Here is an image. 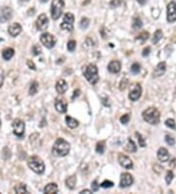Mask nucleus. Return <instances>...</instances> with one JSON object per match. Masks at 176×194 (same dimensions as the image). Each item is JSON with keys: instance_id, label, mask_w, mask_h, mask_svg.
Listing matches in <instances>:
<instances>
[{"instance_id": "obj_40", "label": "nucleus", "mask_w": 176, "mask_h": 194, "mask_svg": "<svg viewBox=\"0 0 176 194\" xmlns=\"http://www.w3.org/2000/svg\"><path fill=\"white\" fill-rule=\"evenodd\" d=\"M129 120H130V115L129 114H125V115H123L121 118V123L123 124H126L129 123Z\"/></svg>"}, {"instance_id": "obj_11", "label": "nucleus", "mask_w": 176, "mask_h": 194, "mask_svg": "<svg viewBox=\"0 0 176 194\" xmlns=\"http://www.w3.org/2000/svg\"><path fill=\"white\" fill-rule=\"evenodd\" d=\"M13 17V9L8 6L2 7L0 10V23L8 22Z\"/></svg>"}, {"instance_id": "obj_8", "label": "nucleus", "mask_w": 176, "mask_h": 194, "mask_svg": "<svg viewBox=\"0 0 176 194\" xmlns=\"http://www.w3.org/2000/svg\"><path fill=\"white\" fill-rule=\"evenodd\" d=\"M13 133L18 137H23L25 133V123L20 119H15L12 123Z\"/></svg>"}, {"instance_id": "obj_2", "label": "nucleus", "mask_w": 176, "mask_h": 194, "mask_svg": "<svg viewBox=\"0 0 176 194\" xmlns=\"http://www.w3.org/2000/svg\"><path fill=\"white\" fill-rule=\"evenodd\" d=\"M142 116H143L144 121L150 124H158L160 123L161 114L155 107H150L148 109H146L142 114Z\"/></svg>"}, {"instance_id": "obj_10", "label": "nucleus", "mask_w": 176, "mask_h": 194, "mask_svg": "<svg viewBox=\"0 0 176 194\" xmlns=\"http://www.w3.org/2000/svg\"><path fill=\"white\" fill-rule=\"evenodd\" d=\"M142 95V86L139 83H135L133 85V88L130 90L128 94L129 99L131 101H137Z\"/></svg>"}, {"instance_id": "obj_32", "label": "nucleus", "mask_w": 176, "mask_h": 194, "mask_svg": "<svg viewBox=\"0 0 176 194\" xmlns=\"http://www.w3.org/2000/svg\"><path fill=\"white\" fill-rule=\"evenodd\" d=\"M135 135H136V137H137V139H138L139 146L146 147V140H145V138L143 137V136H142V134L139 133H135Z\"/></svg>"}, {"instance_id": "obj_1", "label": "nucleus", "mask_w": 176, "mask_h": 194, "mask_svg": "<svg viewBox=\"0 0 176 194\" xmlns=\"http://www.w3.org/2000/svg\"><path fill=\"white\" fill-rule=\"evenodd\" d=\"M70 144L63 138H58L52 147V154L56 157H65L70 152Z\"/></svg>"}, {"instance_id": "obj_19", "label": "nucleus", "mask_w": 176, "mask_h": 194, "mask_svg": "<svg viewBox=\"0 0 176 194\" xmlns=\"http://www.w3.org/2000/svg\"><path fill=\"white\" fill-rule=\"evenodd\" d=\"M121 62L120 61H112L109 66H108V70H109L110 73L112 74H117L121 72Z\"/></svg>"}, {"instance_id": "obj_33", "label": "nucleus", "mask_w": 176, "mask_h": 194, "mask_svg": "<svg viewBox=\"0 0 176 194\" xmlns=\"http://www.w3.org/2000/svg\"><path fill=\"white\" fill-rule=\"evenodd\" d=\"M166 125L168 128H170V129H176V123H175V121L173 119H167L166 121Z\"/></svg>"}, {"instance_id": "obj_46", "label": "nucleus", "mask_w": 176, "mask_h": 194, "mask_svg": "<svg viewBox=\"0 0 176 194\" xmlns=\"http://www.w3.org/2000/svg\"><path fill=\"white\" fill-rule=\"evenodd\" d=\"M151 52V47H146L144 50H143V53H142V55H143L144 57L148 56Z\"/></svg>"}, {"instance_id": "obj_43", "label": "nucleus", "mask_w": 176, "mask_h": 194, "mask_svg": "<svg viewBox=\"0 0 176 194\" xmlns=\"http://www.w3.org/2000/svg\"><path fill=\"white\" fill-rule=\"evenodd\" d=\"M99 187H100V185L98 184V181H97V180H94V181H92V183H91L92 191H94V192H97V191L99 190Z\"/></svg>"}, {"instance_id": "obj_28", "label": "nucleus", "mask_w": 176, "mask_h": 194, "mask_svg": "<svg viewBox=\"0 0 176 194\" xmlns=\"http://www.w3.org/2000/svg\"><path fill=\"white\" fill-rule=\"evenodd\" d=\"M15 192L16 193H18V194H27L28 193V191H27V186H26V184H18L16 187H15Z\"/></svg>"}, {"instance_id": "obj_38", "label": "nucleus", "mask_w": 176, "mask_h": 194, "mask_svg": "<svg viewBox=\"0 0 176 194\" xmlns=\"http://www.w3.org/2000/svg\"><path fill=\"white\" fill-rule=\"evenodd\" d=\"M173 179V173L172 171H168L167 174H166V181L167 184H170L171 183V181Z\"/></svg>"}, {"instance_id": "obj_12", "label": "nucleus", "mask_w": 176, "mask_h": 194, "mask_svg": "<svg viewBox=\"0 0 176 194\" xmlns=\"http://www.w3.org/2000/svg\"><path fill=\"white\" fill-rule=\"evenodd\" d=\"M55 108L59 113H66L68 109L67 100L64 97H57L55 100Z\"/></svg>"}, {"instance_id": "obj_22", "label": "nucleus", "mask_w": 176, "mask_h": 194, "mask_svg": "<svg viewBox=\"0 0 176 194\" xmlns=\"http://www.w3.org/2000/svg\"><path fill=\"white\" fill-rule=\"evenodd\" d=\"M14 54H15V51H14L13 48H6V49L3 50L2 57H3L4 60H10L14 56Z\"/></svg>"}, {"instance_id": "obj_29", "label": "nucleus", "mask_w": 176, "mask_h": 194, "mask_svg": "<svg viewBox=\"0 0 176 194\" xmlns=\"http://www.w3.org/2000/svg\"><path fill=\"white\" fill-rule=\"evenodd\" d=\"M162 32L161 30H158L156 31V32L154 33V36H153V39H152V41L154 44H157L158 41L161 40V39L162 38Z\"/></svg>"}, {"instance_id": "obj_20", "label": "nucleus", "mask_w": 176, "mask_h": 194, "mask_svg": "<svg viewBox=\"0 0 176 194\" xmlns=\"http://www.w3.org/2000/svg\"><path fill=\"white\" fill-rule=\"evenodd\" d=\"M170 156H169V153L167 151L166 148H160L158 151V159L160 160L161 162H167L169 160Z\"/></svg>"}, {"instance_id": "obj_34", "label": "nucleus", "mask_w": 176, "mask_h": 194, "mask_svg": "<svg viewBox=\"0 0 176 194\" xmlns=\"http://www.w3.org/2000/svg\"><path fill=\"white\" fill-rule=\"evenodd\" d=\"M100 186H101V187H103V188H111V187L113 186V182L111 181V180L106 179V180H104L103 182H102Z\"/></svg>"}, {"instance_id": "obj_4", "label": "nucleus", "mask_w": 176, "mask_h": 194, "mask_svg": "<svg viewBox=\"0 0 176 194\" xmlns=\"http://www.w3.org/2000/svg\"><path fill=\"white\" fill-rule=\"evenodd\" d=\"M27 165H28V167L33 171V172L38 174V175L43 174L44 171H45V165H44L43 161L37 156H32V157H31L30 159H28Z\"/></svg>"}, {"instance_id": "obj_52", "label": "nucleus", "mask_w": 176, "mask_h": 194, "mask_svg": "<svg viewBox=\"0 0 176 194\" xmlns=\"http://www.w3.org/2000/svg\"><path fill=\"white\" fill-rule=\"evenodd\" d=\"M19 1H21V2H27V1H28V0H19Z\"/></svg>"}, {"instance_id": "obj_37", "label": "nucleus", "mask_w": 176, "mask_h": 194, "mask_svg": "<svg viewBox=\"0 0 176 194\" xmlns=\"http://www.w3.org/2000/svg\"><path fill=\"white\" fill-rule=\"evenodd\" d=\"M31 51H32V53H33V55H35V56H37V55H39L41 53V47L39 46V45H33L32 46V49H31Z\"/></svg>"}, {"instance_id": "obj_14", "label": "nucleus", "mask_w": 176, "mask_h": 194, "mask_svg": "<svg viewBox=\"0 0 176 194\" xmlns=\"http://www.w3.org/2000/svg\"><path fill=\"white\" fill-rule=\"evenodd\" d=\"M48 24H49V21H48V18L47 16L45 14H41L39 15V17L37 18V21H36V27L38 31H44L46 30L47 27H48Z\"/></svg>"}, {"instance_id": "obj_41", "label": "nucleus", "mask_w": 176, "mask_h": 194, "mask_svg": "<svg viewBox=\"0 0 176 194\" xmlns=\"http://www.w3.org/2000/svg\"><path fill=\"white\" fill-rule=\"evenodd\" d=\"M166 143L170 146H172V145L175 144V139L170 135H166Z\"/></svg>"}, {"instance_id": "obj_31", "label": "nucleus", "mask_w": 176, "mask_h": 194, "mask_svg": "<svg viewBox=\"0 0 176 194\" xmlns=\"http://www.w3.org/2000/svg\"><path fill=\"white\" fill-rule=\"evenodd\" d=\"M105 151V141H100L96 145V152L99 154H103Z\"/></svg>"}, {"instance_id": "obj_45", "label": "nucleus", "mask_w": 176, "mask_h": 194, "mask_svg": "<svg viewBox=\"0 0 176 194\" xmlns=\"http://www.w3.org/2000/svg\"><path fill=\"white\" fill-rule=\"evenodd\" d=\"M4 71L0 68V87L2 86V84H3V82H4Z\"/></svg>"}, {"instance_id": "obj_27", "label": "nucleus", "mask_w": 176, "mask_h": 194, "mask_svg": "<svg viewBox=\"0 0 176 194\" xmlns=\"http://www.w3.org/2000/svg\"><path fill=\"white\" fill-rule=\"evenodd\" d=\"M149 36H150V33L148 32H141L137 37H136V40L140 41L141 43H144L147 39L149 38Z\"/></svg>"}, {"instance_id": "obj_16", "label": "nucleus", "mask_w": 176, "mask_h": 194, "mask_svg": "<svg viewBox=\"0 0 176 194\" xmlns=\"http://www.w3.org/2000/svg\"><path fill=\"white\" fill-rule=\"evenodd\" d=\"M166 71V62H161V63H158V64L157 65V67L155 68L153 75H154V77H156V78L162 77V75H164Z\"/></svg>"}, {"instance_id": "obj_3", "label": "nucleus", "mask_w": 176, "mask_h": 194, "mask_svg": "<svg viewBox=\"0 0 176 194\" xmlns=\"http://www.w3.org/2000/svg\"><path fill=\"white\" fill-rule=\"evenodd\" d=\"M83 75L91 84H95L99 81L98 68L94 64H89L87 67H85V69L83 70Z\"/></svg>"}, {"instance_id": "obj_36", "label": "nucleus", "mask_w": 176, "mask_h": 194, "mask_svg": "<svg viewBox=\"0 0 176 194\" xmlns=\"http://www.w3.org/2000/svg\"><path fill=\"white\" fill-rule=\"evenodd\" d=\"M140 65L138 64V63H134V64L131 66V72L134 74V75H137V74H139L140 72Z\"/></svg>"}, {"instance_id": "obj_50", "label": "nucleus", "mask_w": 176, "mask_h": 194, "mask_svg": "<svg viewBox=\"0 0 176 194\" xmlns=\"http://www.w3.org/2000/svg\"><path fill=\"white\" fill-rule=\"evenodd\" d=\"M80 193H81V194H83V193H92V191H91V190H88V189H84V190H82Z\"/></svg>"}, {"instance_id": "obj_44", "label": "nucleus", "mask_w": 176, "mask_h": 194, "mask_svg": "<svg viewBox=\"0 0 176 194\" xmlns=\"http://www.w3.org/2000/svg\"><path fill=\"white\" fill-rule=\"evenodd\" d=\"M121 4V0H112V1L110 2L111 7H113V8L120 6Z\"/></svg>"}, {"instance_id": "obj_9", "label": "nucleus", "mask_w": 176, "mask_h": 194, "mask_svg": "<svg viewBox=\"0 0 176 194\" xmlns=\"http://www.w3.org/2000/svg\"><path fill=\"white\" fill-rule=\"evenodd\" d=\"M166 19L168 23H174L176 21V2L171 1L167 5Z\"/></svg>"}, {"instance_id": "obj_39", "label": "nucleus", "mask_w": 176, "mask_h": 194, "mask_svg": "<svg viewBox=\"0 0 176 194\" xmlns=\"http://www.w3.org/2000/svg\"><path fill=\"white\" fill-rule=\"evenodd\" d=\"M76 46V42L75 40H70L69 42H68V50L71 51V52L75 51Z\"/></svg>"}, {"instance_id": "obj_47", "label": "nucleus", "mask_w": 176, "mask_h": 194, "mask_svg": "<svg viewBox=\"0 0 176 194\" xmlns=\"http://www.w3.org/2000/svg\"><path fill=\"white\" fill-rule=\"evenodd\" d=\"M27 66L30 67L31 70H35V69H36V68H35V65L33 64V62H32L31 60H28V61L27 62Z\"/></svg>"}, {"instance_id": "obj_51", "label": "nucleus", "mask_w": 176, "mask_h": 194, "mask_svg": "<svg viewBox=\"0 0 176 194\" xmlns=\"http://www.w3.org/2000/svg\"><path fill=\"white\" fill-rule=\"evenodd\" d=\"M40 1L42 2V3H46V2H48L49 0H40Z\"/></svg>"}, {"instance_id": "obj_53", "label": "nucleus", "mask_w": 176, "mask_h": 194, "mask_svg": "<svg viewBox=\"0 0 176 194\" xmlns=\"http://www.w3.org/2000/svg\"><path fill=\"white\" fill-rule=\"evenodd\" d=\"M0 128H1V120H0Z\"/></svg>"}, {"instance_id": "obj_35", "label": "nucleus", "mask_w": 176, "mask_h": 194, "mask_svg": "<svg viewBox=\"0 0 176 194\" xmlns=\"http://www.w3.org/2000/svg\"><path fill=\"white\" fill-rule=\"evenodd\" d=\"M89 24H90V21H89V19H87V18H82L81 19V21H80V27L81 28H87L88 27V26H89Z\"/></svg>"}, {"instance_id": "obj_6", "label": "nucleus", "mask_w": 176, "mask_h": 194, "mask_svg": "<svg viewBox=\"0 0 176 194\" xmlns=\"http://www.w3.org/2000/svg\"><path fill=\"white\" fill-rule=\"evenodd\" d=\"M73 22H75V16L72 13H66L63 19V23L61 24V28L67 32H72Z\"/></svg>"}, {"instance_id": "obj_24", "label": "nucleus", "mask_w": 176, "mask_h": 194, "mask_svg": "<svg viewBox=\"0 0 176 194\" xmlns=\"http://www.w3.org/2000/svg\"><path fill=\"white\" fill-rule=\"evenodd\" d=\"M76 183V175H71V176H69V178L66 179V185H67L68 188H70V189H73V188H75Z\"/></svg>"}, {"instance_id": "obj_49", "label": "nucleus", "mask_w": 176, "mask_h": 194, "mask_svg": "<svg viewBox=\"0 0 176 194\" xmlns=\"http://www.w3.org/2000/svg\"><path fill=\"white\" fill-rule=\"evenodd\" d=\"M137 2H138L140 5H145L146 2H147V0H137Z\"/></svg>"}, {"instance_id": "obj_21", "label": "nucleus", "mask_w": 176, "mask_h": 194, "mask_svg": "<svg viewBox=\"0 0 176 194\" xmlns=\"http://www.w3.org/2000/svg\"><path fill=\"white\" fill-rule=\"evenodd\" d=\"M58 192V186L56 183H48L44 187V193L46 194H55Z\"/></svg>"}, {"instance_id": "obj_23", "label": "nucleus", "mask_w": 176, "mask_h": 194, "mask_svg": "<svg viewBox=\"0 0 176 194\" xmlns=\"http://www.w3.org/2000/svg\"><path fill=\"white\" fill-rule=\"evenodd\" d=\"M66 122H67L68 127L71 128V129H76V128L78 127V122L76 121V119L72 118L71 116H67L66 117Z\"/></svg>"}, {"instance_id": "obj_30", "label": "nucleus", "mask_w": 176, "mask_h": 194, "mask_svg": "<svg viewBox=\"0 0 176 194\" xmlns=\"http://www.w3.org/2000/svg\"><path fill=\"white\" fill-rule=\"evenodd\" d=\"M142 26H143V23H142L141 19L139 17H135L133 19V22H132V27L134 30H138V28H141Z\"/></svg>"}, {"instance_id": "obj_25", "label": "nucleus", "mask_w": 176, "mask_h": 194, "mask_svg": "<svg viewBox=\"0 0 176 194\" xmlns=\"http://www.w3.org/2000/svg\"><path fill=\"white\" fill-rule=\"evenodd\" d=\"M125 150L128 152H131V153H134V152H136V150H137V147H136L134 141L131 138H128V142L125 146Z\"/></svg>"}, {"instance_id": "obj_15", "label": "nucleus", "mask_w": 176, "mask_h": 194, "mask_svg": "<svg viewBox=\"0 0 176 194\" xmlns=\"http://www.w3.org/2000/svg\"><path fill=\"white\" fill-rule=\"evenodd\" d=\"M118 163L121 164V167L127 170L133 168V162L131 161V159L125 155H123V154H120V156H118Z\"/></svg>"}, {"instance_id": "obj_13", "label": "nucleus", "mask_w": 176, "mask_h": 194, "mask_svg": "<svg viewBox=\"0 0 176 194\" xmlns=\"http://www.w3.org/2000/svg\"><path fill=\"white\" fill-rule=\"evenodd\" d=\"M134 179L133 176L128 174V173H124L121 175V181H120V186L121 188H125V187H129L133 183Z\"/></svg>"}, {"instance_id": "obj_5", "label": "nucleus", "mask_w": 176, "mask_h": 194, "mask_svg": "<svg viewBox=\"0 0 176 194\" xmlns=\"http://www.w3.org/2000/svg\"><path fill=\"white\" fill-rule=\"evenodd\" d=\"M64 7H65L64 0H53L52 4H51V17H52V19L54 21L58 20L61 17Z\"/></svg>"}, {"instance_id": "obj_17", "label": "nucleus", "mask_w": 176, "mask_h": 194, "mask_svg": "<svg viewBox=\"0 0 176 194\" xmlns=\"http://www.w3.org/2000/svg\"><path fill=\"white\" fill-rule=\"evenodd\" d=\"M68 87H69V85H68L67 82L63 78L59 79L56 83V90H57V92L60 94H64L68 90Z\"/></svg>"}, {"instance_id": "obj_42", "label": "nucleus", "mask_w": 176, "mask_h": 194, "mask_svg": "<svg viewBox=\"0 0 176 194\" xmlns=\"http://www.w3.org/2000/svg\"><path fill=\"white\" fill-rule=\"evenodd\" d=\"M127 84H128V79H127L126 78H123L122 81H121V84H120V89H121V90L125 89L126 86H127Z\"/></svg>"}, {"instance_id": "obj_18", "label": "nucleus", "mask_w": 176, "mask_h": 194, "mask_svg": "<svg viewBox=\"0 0 176 194\" xmlns=\"http://www.w3.org/2000/svg\"><path fill=\"white\" fill-rule=\"evenodd\" d=\"M22 32V27L18 23H14V24L10 25L8 27V32L10 33V36H19Z\"/></svg>"}, {"instance_id": "obj_26", "label": "nucleus", "mask_w": 176, "mask_h": 194, "mask_svg": "<svg viewBox=\"0 0 176 194\" xmlns=\"http://www.w3.org/2000/svg\"><path fill=\"white\" fill-rule=\"evenodd\" d=\"M38 82H32L30 85V89H28V94L30 95H35L38 91Z\"/></svg>"}, {"instance_id": "obj_48", "label": "nucleus", "mask_w": 176, "mask_h": 194, "mask_svg": "<svg viewBox=\"0 0 176 194\" xmlns=\"http://www.w3.org/2000/svg\"><path fill=\"white\" fill-rule=\"evenodd\" d=\"M79 94H80V90H79V89H76V90H75V92H73V95H72V99H75L76 97L79 96Z\"/></svg>"}, {"instance_id": "obj_7", "label": "nucleus", "mask_w": 176, "mask_h": 194, "mask_svg": "<svg viewBox=\"0 0 176 194\" xmlns=\"http://www.w3.org/2000/svg\"><path fill=\"white\" fill-rule=\"evenodd\" d=\"M40 41L46 48H53L57 42L56 37L49 32H44L40 36Z\"/></svg>"}]
</instances>
